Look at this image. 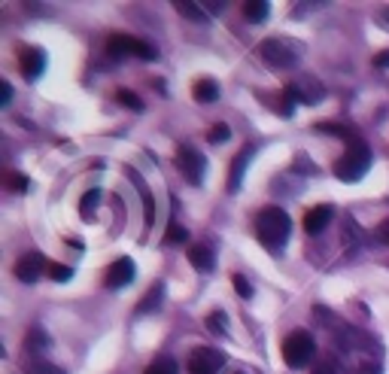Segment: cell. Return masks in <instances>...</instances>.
<instances>
[{
	"instance_id": "6da1fadb",
	"label": "cell",
	"mask_w": 389,
	"mask_h": 374,
	"mask_svg": "<svg viewBox=\"0 0 389 374\" xmlns=\"http://www.w3.org/2000/svg\"><path fill=\"white\" fill-rule=\"evenodd\" d=\"M289 234H292V219L286 210L265 207L262 213L256 216V237L262 246H268V250L280 253L286 246V241H289Z\"/></svg>"
},
{
	"instance_id": "7a4b0ae2",
	"label": "cell",
	"mask_w": 389,
	"mask_h": 374,
	"mask_svg": "<svg viewBox=\"0 0 389 374\" xmlns=\"http://www.w3.org/2000/svg\"><path fill=\"white\" fill-rule=\"evenodd\" d=\"M256 55H258V61L268 64L271 70H289L298 64L301 46L286 40V36H268V40L256 46Z\"/></svg>"
},
{
	"instance_id": "3957f363",
	"label": "cell",
	"mask_w": 389,
	"mask_h": 374,
	"mask_svg": "<svg viewBox=\"0 0 389 374\" xmlns=\"http://www.w3.org/2000/svg\"><path fill=\"white\" fill-rule=\"evenodd\" d=\"M368 168H371V149H368V143L359 137V140L347 143V152L335 161V177L344 182H356L365 177Z\"/></svg>"
},
{
	"instance_id": "277c9868",
	"label": "cell",
	"mask_w": 389,
	"mask_h": 374,
	"mask_svg": "<svg viewBox=\"0 0 389 374\" xmlns=\"http://www.w3.org/2000/svg\"><path fill=\"white\" fill-rule=\"evenodd\" d=\"M313 353H317V344H313L310 332H292L289 338L283 341V362L289 365V368H308Z\"/></svg>"
},
{
	"instance_id": "5b68a950",
	"label": "cell",
	"mask_w": 389,
	"mask_h": 374,
	"mask_svg": "<svg viewBox=\"0 0 389 374\" xmlns=\"http://www.w3.org/2000/svg\"><path fill=\"white\" fill-rule=\"evenodd\" d=\"M107 55H110V58L134 55V58H146V61L159 58L155 46H150L146 40H137V36H128V34H113V36H110V40H107Z\"/></svg>"
},
{
	"instance_id": "8992f818",
	"label": "cell",
	"mask_w": 389,
	"mask_h": 374,
	"mask_svg": "<svg viewBox=\"0 0 389 374\" xmlns=\"http://www.w3.org/2000/svg\"><path fill=\"white\" fill-rule=\"evenodd\" d=\"M173 161H177V168L186 173V180L194 182V186L201 182L204 171H207V159H204L198 149H192V146H180L177 155H173Z\"/></svg>"
},
{
	"instance_id": "52a82bcc",
	"label": "cell",
	"mask_w": 389,
	"mask_h": 374,
	"mask_svg": "<svg viewBox=\"0 0 389 374\" xmlns=\"http://www.w3.org/2000/svg\"><path fill=\"white\" fill-rule=\"evenodd\" d=\"M222 365H225V356L213 347H194L189 356V374H219Z\"/></svg>"
},
{
	"instance_id": "ba28073f",
	"label": "cell",
	"mask_w": 389,
	"mask_h": 374,
	"mask_svg": "<svg viewBox=\"0 0 389 374\" xmlns=\"http://www.w3.org/2000/svg\"><path fill=\"white\" fill-rule=\"evenodd\" d=\"M46 271H49V259H46L43 253H25L22 259L15 262V277L22 283H37Z\"/></svg>"
},
{
	"instance_id": "9c48e42d",
	"label": "cell",
	"mask_w": 389,
	"mask_h": 374,
	"mask_svg": "<svg viewBox=\"0 0 389 374\" xmlns=\"http://www.w3.org/2000/svg\"><path fill=\"white\" fill-rule=\"evenodd\" d=\"M134 262L128 259H116L113 265H107V271H104V286L107 289H122V286H128V283L134 280Z\"/></svg>"
},
{
	"instance_id": "30bf717a",
	"label": "cell",
	"mask_w": 389,
	"mask_h": 374,
	"mask_svg": "<svg viewBox=\"0 0 389 374\" xmlns=\"http://www.w3.org/2000/svg\"><path fill=\"white\" fill-rule=\"evenodd\" d=\"M18 67H22V73L27 79H37L46 67V55L43 49H37V46H25L22 52H18Z\"/></svg>"
},
{
	"instance_id": "8fae6325",
	"label": "cell",
	"mask_w": 389,
	"mask_h": 374,
	"mask_svg": "<svg viewBox=\"0 0 389 374\" xmlns=\"http://www.w3.org/2000/svg\"><path fill=\"white\" fill-rule=\"evenodd\" d=\"M331 219H335V210H331L329 204L310 207L308 213H304V232H308V234H322V232H326V225H331Z\"/></svg>"
},
{
	"instance_id": "7c38bea8",
	"label": "cell",
	"mask_w": 389,
	"mask_h": 374,
	"mask_svg": "<svg viewBox=\"0 0 389 374\" xmlns=\"http://www.w3.org/2000/svg\"><path fill=\"white\" fill-rule=\"evenodd\" d=\"M292 88H295V95H298L301 104H317V100H319L322 95H326V88H322L313 76H301Z\"/></svg>"
},
{
	"instance_id": "4fadbf2b",
	"label": "cell",
	"mask_w": 389,
	"mask_h": 374,
	"mask_svg": "<svg viewBox=\"0 0 389 374\" xmlns=\"http://www.w3.org/2000/svg\"><path fill=\"white\" fill-rule=\"evenodd\" d=\"M249 155H253V146L240 149V152L235 155V161H231V171H228V192H231V195H235V192L240 189V180H244V171H246Z\"/></svg>"
},
{
	"instance_id": "5bb4252c",
	"label": "cell",
	"mask_w": 389,
	"mask_h": 374,
	"mask_svg": "<svg viewBox=\"0 0 389 374\" xmlns=\"http://www.w3.org/2000/svg\"><path fill=\"white\" fill-rule=\"evenodd\" d=\"M186 255H189V265L194 271H213V250L207 243H192L186 250Z\"/></svg>"
},
{
	"instance_id": "9a60e30c",
	"label": "cell",
	"mask_w": 389,
	"mask_h": 374,
	"mask_svg": "<svg viewBox=\"0 0 389 374\" xmlns=\"http://www.w3.org/2000/svg\"><path fill=\"white\" fill-rule=\"evenodd\" d=\"M295 100H298V95H295V88H283L280 95H271L268 98V107L274 109V113H280V116H292V109H295Z\"/></svg>"
},
{
	"instance_id": "2e32d148",
	"label": "cell",
	"mask_w": 389,
	"mask_h": 374,
	"mask_svg": "<svg viewBox=\"0 0 389 374\" xmlns=\"http://www.w3.org/2000/svg\"><path fill=\"white\" fill-rule=\"evenodd\" d=\"M128 173H131V182H134V186L140 189V198H143V216H146V232H150L152 222H155V201H152V192L143 186L140 177H137L134 171H128Z\"/></svg>"
},
{
	"instance_id": "e0dca14e",
	"label": "cell",
	"mask_w": 389,
	"mask_h": 374,
	"mask_svg": "<svg viewBox=\"0 0 389 374\" xmlns=\"http://www.w3.org/2000/svg\"><path fill=\"white\" fill-rule=\"evenodd\" d=\"M192 95H194V100H198V104H213V100L219 98V86L213 79H198L194 82V88H192Z\"/></svg>"
},
{
	"instance_id": "ac0fdd59",
	"label": "cell",
	"mask_w": 389,
	"mask_h": 374,
	"mask_svg": "<svg viewBox=\"0 0 389 374\" xmlns=\"http://www.w3.org/2000/svg\"><path fill=\"white\" fill-rule=\"evenodd\" d=\"M161 295H164V283H152V289L143 295V301L137 305V314H152V310L161 307Z\"/></svg>"
},
{
	"instance_id": "d6986e66",
	"label": "cell",
	"mask_w": 389,
	"mask_h": 374,
	"mask_svg": "<svg viewBox=\"0 0 389 374\" xmlns=\"http://www.w3.org/2000/svg\"><path fill=\"white\" fill-rule=\"evenodd\" d=\"M204 4H189V0H173V9L183 15V18H189V22H204L207 18V13L201 9Z\"/></svg>"
},
{
	"instance_id": "ffe728a7",
	"label": "cell",
	"mask_w": 389,
	"mask_h": 374,
	"mask_svg": "<svg viewBox=\"0 0 389 374\" xmlns=\"http://www.w3.org/2000/svg\"><path fill=\"white\" fill-rule=\"evenodd\" d=\"M317 131H322V134H335V137H344L347 143H353V140H359V134L353 131L350 125H335V122H319V125H313Z\"/></svg>"
},
{
	"instance_id": "44dd1931",
	"label": "cell",
	"mask_w": 389,
	"mask_h": 374,
	"mask_svg": "<svg viewBox=\"0 0 389 374\" xmlns=\"http://www.w3.org/2000/svg\"><path fill=\"white\" fill-rule=\"evenodd\" d=\"M4 189H9V192H27L31 189V180L25 177L22 171H4Z\"/></svg>"
},
{
	"instance_id": "7402d4cb",
	"label": "cell",
	"mask_w": 389,
	"mask_h": 374,
	"mask_svg": "<svg viewBox=\"0 0 389 374\" xmlns=\"http://www.w3.org/2000/svg\"><path fill=\"white\" fill-rule=\"evenodd\" d=\"M240 13H244L246 22H265V18H268V4H265V0H246V4L240 6Z\"/></svg>"
},
{
	"instance_id": "603a6c76",
	"label": "cell",
	"mask_w": 389,
	"mask_h": 374,
	"mask_svg": "<svg viewBox=\"0 0 389 374\" xmlns=\"http://www.w3.org/2000/svg\"><path fill=\"white\" fill-rule=\"evenodd\" d=\"M49 347V335L43 332V328H31V335L25 338V350L27 353H40V350H46Z\"/></svg>"
},
{
	"instance_id": "cb8c5ba5",
	"label": "cell",
	"mask_w": 389,
	"mask_h": 374,
	"mask_svg": "<svg viewBox=\"0 0 389 374\" xmlns=\"http://www.w3.org/2000/svg\"><path fill=\"white\" fill-rule=\"evenodd\" d=\"M143 374H177V362H173L171 356H159V359H152L146 365Z\"/></svg>"
},
{
	"instance_id": "d4e9b609",
	"label": "cell",
	"mask_w": 389,
	"mask_h": 374,
	"mask_svg": "<svg viewBox=\"0 0 389 374\" xmlns=\"http://www.w3.org/2000/svg\"><path fill=\"white\" fill-rule=\"evenodd\" d=\"M98 201H100V192L98 189L86 192V195H82V201H79V216L82 219H91V213H95V207H98Z\"/></svg>"
},
{
	"instance_id": "484cf974",
	"label": "cell",
	"mask_w": 389,
	"mask_h": 374,
	"mask_svg": "<svg viewBox=\"0 0 389 374\" xmlns=\"http://www.w3.org/2000/svg\"><path fill=\"white\" fill-rule=\"evenodd\" d=\"M116 100H119V104H122V107L134 109V113H140V109H143V100L137 98L134 91H128V88H119V91H116Z\"/></svg>"
},
{
	"instance_id": "4316f807",
	"label": "cell",
	"mask_w": 389,
	"mask_h": 374,
	"mask_svg": "<svg viewBox=\"0 0 389 374\" xmlns=\"http://www.w3.org/2000/svg\"><path fill=\"white\" fill-rule=\"evenodd\" d=\"M204 323H207V328L213 335H225V310H210Z\"/></svg>"
},
{
	"instance_id": "83f0119b",
	"label": "cell",
	"mask_w": 389,
	"mask_h": 374,
	"mask_svg": "<svg viewBox=\"0 0 389 374\" xmlns=\"http://www.w3.org/2000/svg\"><path fill=\"white\" fill-rule=\"evenodd\" d=\"M46 277L55 280V283H67L73 277V268H67V265H58V262H49V271H46Z\"/></svg>"
},
{
	"instance_id": "f1b7e54d",
	"label": "cell",
	"mask_w": 389,
	"mask_h": 374,
	"mask_svg": "<svg viewBox=\"0 0 389 374\" xmlns=\"http://www.w3.org/2000/svg\"><path fill=\"white\" fill-rule=\"evenodd\" d=\"M189 241V232L183 225H177V222H171L168 225V232H164V243H186Z\"/></svg>"
},
{
	"instance_id": "f546056e",
	"label": "cell",
	"mask_w": 389,
	"mask_h": 374,
	"mask_svg": "<svg viewBox=\"0 0 389 374\" xmlns=\"http://www.w3.org/2000/svg\"><path fill=\"white\" fill-rule=\"evenodd\" d=\"M228 137H231V128H228L225 122H216V125H213V128H210L207 140H210L213 146H216V143H225V140H228Z\"/></svg>"
},
{
	"instance_id": "4dcf8cb0",
	"label": "cell",
	"mask_w": 389,
	"mask_h": 374,
	"mask_svg": "<svg viewBox=\"0 0 389 374\" xmlns=\"http://www.w3.org/2000/svg\"><path fill=\"white\" fill-rule=\"evenodd\" d=\"M25 371L27 374H64L58 365H52V362H27Z\"/></svg>"
},
{
	"instance_id": "1f68e13d",
	"label": "cell",
	"mask_w": 389,
	"mask_h": 374,
	"mask_svg": "<svg viewBox=\"0 0 389 374\" xmlns=\"http://www.w3.org/2000/svg\"><path fill=\"white\" fill-rule=\"evenodd\" d=\"M231 283H235V289H237L240 298H253V283H249L244 274H231Z\"/></svg>"
},
{
	"instance_id": "d6a6232c",
	"label": "cell",
	"mask_w": 389,
	"mask_h": 374,
	"mask_svg": "<svg viewBox=\"0 0 389 374\" xmlns=\"http://www.w3.org/2000/svg\"><path fill=\"white\" fill-rule=\"evenodd\" d=\"M359 241V228L350 216H344V243H356Z\"/></svg>"
},
{
	"instance_id": "836d02e7",
	"label": "cell",
	"mask_w": 389,
	"mask_h": 374,
	"mask_svg": "<svg viewBox=\"0 0 389 374\" xmlns=\"http://www.w3.org/2000/svg\"><path fill=\"white\" fill-rule=\"evenodd\" d=\"M310 374H338V365L331 359H322V362H317V368H313Z\"/></svg>"
},
{
	"instance_id": "e575fe53",
	"label": "cell",
	"mask_w": 389,
	"mask_h": 374,
	"mask_svg": "<svg viewBox=\"0 0 389 374\" xmlns=\"http://www.w3.org/2000/svg\"><path fill=\"white\" fill-rule=\"evenodd\" d=\"M9 98H13V86L4 79L0 82V104H9Z\"/></svg>"
},
{
	"instance_id": "d590c367",
	"label": "cell",
	"mask_w": 389,
	"mask_h": 374,
	"mask_svg": "<svg viewBox=\"0 0 389 374\" xmlns=\"http://www.w3.org/2000/svg\"><path fill=\"white\" fill-rule=\"evenodd\" d=\"M374 67H381V70L389 67V49H383V52H377V55H374Z\"/></svg>"
},
{
	"instance_id": "8d00e7d4",
	"label": "cell",
	"mask_w": 389,
	"mask_h": 374,
	"mask_svg": "<svg viewBox=\"0 0 389 374\" xmlns=\"http://www.w3.org/2000/svg\"><path fill=\"white\" fill-rule=\"evenodd\" d=\"M381 237L389 243V219H383V222H381Z\"/></svg>"
},
{
	"instance_id": "74e56055",
	"label": "cell",
	"mask_w": 389,
	"mask_h": 374,
	"mask_svg": "<svg viewBox=\"0 0 389 374\" xmlns=\"http://www.w3.org/2000/svg\"><path fill=\"white\" fill-rule=\"evenodd\" d=\"M377 22L389 27V9H383V13H377Z\"/></svg>"
}]
</instances>
